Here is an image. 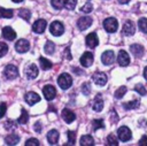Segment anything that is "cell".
<instances>
[{
    "label": "cell",
    "instance_id": "obj_1",
    "mask_svg": "<svg viewBox=\"0 0 147 146\" xmlns=\"http://www.w3.org/2000/svg\"><path fill=\"white\" fill-rule=\"evenodd\" d=\"M57 84L62 90H68L72 84V78L69 74H61L57 78Z\"/></svg>",
    "mask_w": 147,
    "mask_h": 146
},
{
    "label": "cell",
    "instance_id": "obj_2",
    "mask_svg": "<svg viewBox=\"0 0 147 146\" xmlns=\"http://www.w3.org/2000/svg\"><path fill=\"white\" fill-rule=\"evenodd\" d=\"M103 28L107 32H110V33H114L117 28H118V23L116 21V18L114 17H108L103 21Z\"/></svg>",
    "mask_w": 147,
    "mask_h": 146
},
{
    "label": "cell",
    "instance_id": "obj_3",
    "mask_svg": "<svg viewBox=\"0 0 147 146\" xmlns=\"http://www.w3.org/2000/svg\"><path fill=\"white\" fill-rule=\"evenodd\" d=\"M49 31H51V33H52L53 36L59 37V36L63 34V32H64V26H63V24H62L61 22L54 21V22L51 24V26H49Z\"/></svg>",
    "mask_w": 147,
    "mask_h": 146
},
{
    "label": "cell",
    "instance_id": "obj_4",
    "mask_svg": "<svg viewBox=\"0 0 147 146\" xmlns=\"http://www.w3.org/2000/svg\"><path fill=\"white\" fill-rule=\"evenodd\" d=\"M3 75L6 78L8 79H14L18 76V70H17V67L14 66V64H8L6 66L5 70H3Z\"/></svg>",
    "mask_w": 147,
    "mask_h": 146
},
{
    "label": "cell",
    "instance_id": "obj_5",
    "mask_svg": "<svg viewBox=\"0 0 147 146\" xmlns=\"http://www.w3.org/2000/svg\"><path fill=\"white\" fill-rule=\"evenodd\" d=\"M117 135H118L119 140H122L123 143H126V141L130 140L131 137H132L131 130H130L127 126H121V128L117 130Z\"/></svg>",
    "mask_w": 147,
    "mask_h": 146
},
{
    "label": "cell",
    "instance_id": "obj_6",
    "mask_svg": "<svg viewBox=\"0 0 147 146\" xmlns=\"http://www.w3.org/2000/svg\"><path fill=\"white\" fill-rule=\"evenodd\" d=\"M29 48H30V44L26 39H20L15 44V49L18 53H25L29 51Z\"/></svg>",
    "mask_w": 147,
    "mask_h": 146
},
{
    "label": "cell",
    "instance_id": "obj_7",
    "mask_svg": "<svg viewBox=\"0 0 147 146\" xmlns=\"http://www.w3.org/2000/svg\"><path fill=\"white\" fill-rule=\"evenodd\" d=\"M42 93H44L45 99L51 101V100H53V99L55 98V95H56V90H55V87L52 86V85H46V86H44V89H42Z\"/></svg>",
    "mask_w": 147,
    "mask_h": 146
},
{
    "label": "cell",
    "instance_id": "obj_8",
    "mask_svg": "<svg viewBox=\"0 0 147 146\" xmlns=\"http://www.w3.org/2000/svg\"><path fill=\"white\" fill-rule=\"evenodd\" d=\"M101 61L106 66H109V64L114 63V61H115V54H114V52L113 51H106V52H103L102 55H101Z\"/></svg>",
    "mask_w": 147,
    "mask_h": 146
},
{
    "label": "cell",
    "instance_id": "obj_9",
    "mask_svg": "<svg viewBox=\"0 0 147 146\" xmlns=\"http://www.w3.org/2000/svg\"><path fill=\"white\" fill-rule=\"evenodd\" d=\"M46 26H47V22L45 20H37L32 25V30L36 33H42L45 31Z\"/></svg>",
    "mask_w": 147,
    "mask_h": 146
},
{
    "label": "cell",
    "instance_id": "obj_10",
    "mask_svg": "<svg viewBox=\"0 0 147 146\" xmlns=\"http://www.w3.org/2000/svg\"><path fill=\"white\" fill-rule=\"evenodd\" d=\"M93 54L91 53V52H85L83 55H82V57H80V64L83 66V67H90L92 63H93Z\"/></svg>",
    "mask_w": 147,
    "mask_h": 146
},
{
    "label": "cell",
    "instance_id": "obj_11",
    "mask_svg": "<svg viewBox=\"0 0 147 146\" xmlns=\"http://www.w3.org/2000/svg\"><path fill=\"white\" fill-rule=\"evenodd\" d=\"M117 62H118L119 66L126 67V66L130 63V56H129V54H127L125 51H123V49L119 51L118 56H117Z\"/></svg>",
    "mask_w": 147,
    "mask_h": 146
},
{
    "label": "cell",
    "instance_id": "obj_12",
    "mask_svg": "<svg viewBox=\"0 0 147 146\" xmlns=\"http://www.w3.org/2000/svg\"><path fill=\"white\" fill-rule=\"evenodd\" d=\"M38 72L39 71H38V68L36 64H29L25 69V76L29 79H34L38 76Z\"/></svg>",
    "mask_w": 147,
    "mask_h": 146
},
{
    "label": "cell",
    "instance_id": "obj_13",
    "mask_svg": "<svg viewBox=\"0 0 147 146\" xmlns=\"http://www.w3.org/2000/svg\"><path fill=\"white\" fill-rule=\"evenodd\" d=\"M93 82L98 86H103L107 83V76L105 72H95L93 75Z\"/></svg>",
    "mask_w": 147,
    "mask_h": 146
},
{
    "label": "cell",
    "instance_id": "obj_14",
    "mask_svg": "<svg viewBox=\"0 0 147 146\" xmlns=\"http://www.w3.org/2000/svg\"><path fill=\"white\" fill-rule=\"evenodd\" d=\"M92 24V18L90 16H84V17H80L78 21H77V25L80 30H85L87 28H90Z\"/></svg>",
    "mask_w": 147,
    "mask_h": 146
},
{
    "label": "cell",
    "instance_id": "obj_15",
    "mask_svg": "<svg viewBox=\"0 0 147 146\" xmlns=\"http://www.w3.org/2000/svg\"><path fill=\"white\" fill-rule=\"evenodd\" d=\"M98 44H99V39H98V36L95 32H92V33L86 36V45L88 47L93 48V47L98 46Z\"/></svg>",
    "mask_w": 147,
    "mask_h": 146
},
{
    "label": "cell",
    "instance_id": "obj_16",
    "mask_svg": "<svg viewBox=\"0 0 147 146\" xmlns=\"http://www.w3.org/2000/svg\"><path fill=\"white\" fill-rule=\"evenodd\" d=\"M62 118L64 120L65 123H71V122L75 121L76 115H75V113H74L72 110H70V109H68V108H64V109L62 110Z\"/></svg>",
    "mask_w": 147,
    "mask_h": 146
},
{
    "label": "cell",
    "instance_id": "obj_17",
    "mask_svg": "<svg viewBox=\"0 0 147 146\" xmlns=\"http://www.w3.org/2000/svg\"><path fill=\"white\" fill-rule=\"evenodd\" d=\"M136 31V28H134V24L132 21H126L123 25V33L125 36H132Z\"/></svg>",
    "mask_w": 147,
    "mask_h": 146
},
{
    "label": "cell",
    "instance_id": "obj_18",
    "mask_svg": "<svg viewBox=\"0 0 147 146\" xmlns=\"http://www.w3.org/2000/svg\"><path fill=\"white\" fill-rule=\"evenodd\" d=\"M2 36L7 40H14L16 38V32L10 26H5L2 29Z\"/></svg>",
    "mask_w": 147,
    "mask_h": 146
},
{
    "label": "cell",
    "instance_id": "obj_19",
    "mask_svg": "<svg viewBox=\"0 0 147 146\" xmlns=\"http://www.w3.org/2000/svg\"><path fill=\"white\" fill-rule=\"evenodd\" d=\"M130 51L131 53L136 56V57H141L144 55V47L139 44H133L130 46Z\"/></svg>",
    "mask_w": 147,
    "mask_h": 146
},
{
    "label": "cell",
    "instance_id": "obj_20",
    "mask_svg": "<svg viewBox=\"0 0 147 146\" xmlns=\"http://www.w3.org/2000/svg\"><path fill=\"white\" fill-rule=\"evenodd\" d=\"M40 100V97L36 93V92H28L26 94H25V101L29 103V105H34V103H37L38 101Z\"/></svg>",
    "mask_w": 147,
    "mask_h": 146
},
{
    "label": "cell",
    "instance_id": "obj_21",
    "mask_svg": "<svg viewBox=\"0 0 147 146\" xmlns=\"http://www.w3.org/2000/svg\"><path fill=\"white\" fill-rule=\"evenodd\" d=\"M59 137H60L59 131H57V130H54V129L51 130V131H48V133H47V140H48V143H49L51 145L57 144Z\"/></svg>",
    "mask_w": 147,
    "mask_h": 146
},
{
    "label": "cell",
    "instance_id": "obj_22",
    "mask_svg": "<svg viewBox=\"0 0 147 146\" xmlns=\"http://www.w3.org/2000/svg\"><path fill=\"white\" fill-rule=\"evenodd\" d=\"M92 108H93L95 112H101V110H102V108H103V100H102V98L100 97V94H98V95L94 98V100H93V102H92Z\"/></svg>",
    "mask_w": 147,
    "mask_h": 146
},
{
    "label": "cell",
    "instance_id": "obj_23",
    "mask_svg": "<svg viewBox=\"0 0 147 146\" xmlns=\"http://www.w3.org/2000/svg\"><path fill=\"white\" fill-rule=\"evenodd\" d=\"M79 144L82 146H92V145H94V139L90 135H85V136H82Z\"/></svg>",
    "mask_w": 147,
    "mask_h": 146
},
{
    "label": "cell",
    "instance_id": "obj_24",
    "mask_svg": "<svg viewBox=\"0 0 147 146\" xmlns=\"http://www.w3.org/2000/svg\"><path fill=\"white\" fill-rule=\"evenodd\" d=\"M18 140H20V137L15 133H10V135L6 136V138H5V141L7 145H16L18 143Z\"/></svg>",
    "mask_w": 147,
    "mask_h": 146
},
{
    "label": "cell",
    "instance_id": "obj_25",
    "mask_svg": "<svg viewBox=\"0 0 147 146\" xmlns=\"http://www.w3.org/2000/svg\"><path fill=\"white\" fill-rule=\"evenodd\" d=\"M39 63H40V67H41V69H44V70H48V69H51L52 68V62L49 61V60H47L46 57H39Z\"/></svg>",
    "mask_w": 147,
    "mask_h": 146
},
{
    "label": "cell",
    "instance_id": "obj_26",
    "mask_svg": "<svg viewBox=\"0 0 147 146\" xmlns=\"http://www.w3.org/2000/svg\"><path fill=\"white\" fill-rule=\"evenodd\" d=\"M139 106V101L138 100H132V101H127L123 103V108L125 110H130V109H134Z\"/></svg>",
    "mask_w": 147,
    "mask_h": 146
},
{
    "label": "cell",
    "instance_id": "obj_27",
    "mask_svg": "<svg viewBox=\"0 0 147 146\" xmlns=\"http://www.w3.org/2000/svg\"><path fill=\"white\" fill-rule=\"evenodd\" d=\"M44 49H45V53H46V54H53L54 51H55V45H54V43L51 41V40L46 41Z\"/></svg>",
    "mask_w": 147,
    "mask_h": 146
},
{
    "label": "cell",
    "instance_id": "obj_28",
    "mask_svg": "<svg viewBox=\"0 0 147 146\" xmlns=\"http://www.w3.org/2000/svg\"><path fill=\"white\" fill-rule=\"evenodd\" d=\"M18 15H20L21 18H23V20H25V21H29L30 17H31V11H30L29 9H24V8H22V9H20Z\"/></svg>",
    "mask_w": 147,
    "mask_h": 146
},
{
    "label": "cell",
    "instance_id": "obj_29",
    "mask_svg": "<svg viewBox=\"0 0 147 146\" xmlns=\"http://www.w3.org/2000/svg\"><path fill=\"white\" fill-rule=\"evenodd\" d=\"M28 121H29V114L26 113V110H25V109H22L21 116L18 117L17 122H18V123H21V124H25V123H28Z\"/></svg>",
    "mask_w": 147,
    "mask_h": 146
},
{
    "label": "cell",
    "instance_id": "obj_30",
    "mask_svg": "<svg viewBox=\"0 0 147 146\" xmlns=\"http://www.w3.org/2000/svg\"><path fill=\"white\" fill-rule=\"evenodd\" d=\"M14 11L11 9H6V8H0V16L5 18H10L13 17Z\"/></svg>",
    "mask_w": 147,
    "mask_h": 146
},
{
    "label": "cell",
    "instance_id": "obj_31",
    "mask_svg": "<svg viewBox=\"0 0 147 146\" xmlns=\"http://www.w3.org/2000/svg\"><path fill=\"white\" fill-rule=\"evenodd\" d=\"M126 86H119L117 90H116V92H115V98L116 99H121V98H123L124 97V94L126 93Z\"/></svg>",
    "mask_w": 147,
    "mask_h": 146
},
{
    "label": "cell",
    "instance_id": "obj_32",
    "mask_svg": "<svg viewBox=\"0 0 147 146\" xmlns=\"http://www.w3.org/2000/svg\"><path fill=\"white\" fill-rule=\"evenodd\" d=\"M101 128H105V124H103L102 120H93L92 121V129L94 131H96L98 129H101Z\"/></svg>",
    "mask_w": 147,
    "mask_h": 146
},
{
    "label": "cell",
    "instance_id": "obj_33",
    "mask_svg": "<svg viewBox=\"0 0 147 146\" xmlns=\"http://www.w3.org/2000/svg\"><path fill=\"white\" fill-rule=\"evenodd\" d=\"M68 143L64 144V145H75V140H76V132L72 131V130H69L68 131Z\"/></svg>",
    "mask_w": 147,
    "mask_h": 146
},
{
    "label": "cell",
    "instance_id": "obj_34",
    "mask_svg": "<svg viewBox=\"0 0 147 146\" xmlns=\"http://www.w3.org/2000/svg\"><path fill=\"white\" fill-rule=\"evenodd\" d=\"M138 26H139V29H140L142 32L147 33V18H145V17L140 18L139 22H138Z\"/></svg>",
    "mask_w": 147,
    "mask_h": 146
},
{
    "label": "cell",
    "instance_id": "obj_35",
    "mask_svg": "<svg viewBox=\"0 0 147 146\" xmlns=\"http://www.w3.org/2000/svg\"><path fill=\"white\" fill-rule=\"evenodd\" d=\"M107 144L110 145V146H117V145H118V140H117V138H116L114 135L110 133V135L107 137Z\"/></svg>",
    "mask_w": 147,
    "mask_h": 146
},
{
    "label": "cell",
    "instance_id": "obj_36",
    "mask_svg": "<svg viewBox=\"0 0 147 146\" xmlns=\"http://www.w3.org/2000/svg\"><path fill=\"white\" fill-rule=\"evenodd\" d=\"M76 3H77V0H64V5L63 6L68 10H72L76 7Z\"/></svg>",
    "mask_w": 147,
    "mask_h": 146
},
{
    "label": "cell",
    "instance_id": "obj_37",
    "mask_svg": "<svg viewBox=\"0 0 147 146\" xmlns=\"http://www.w3.org/2000/svg\"><path fill=\"white\" fill-rule=\"evenodd\" d=\"M51 3L55 9H61L64 5V0H51Z\"/></svg>",
    "mask_w": 147,
    "mask_h": 146
},
{
    "label": "cell",
    "instance_id": "obj_38",
    "mask_svg": "<svg viewBox=\"0 0 147 146\" xmlns=\"http://www.w3.org/2000/svg\"><path fill=\"white\" fill-rule=\"evenodd\" d=\"M92 9H93L92 3H91V2H86V3H85V5H84L82 8H80V11L88 14V13H91V11H92Z\"/></svg>",
    "mask_w": 147,
    "mask_h": 146
},
{
    "label": "cell",
    "instance_id": "obj_39",
    "mask_svg": "<svg viewBox=\"0 0 147 146\" xmlns=\"http://www.w3.org/2000/svg\"><path fill=\"white\" fill-rule=\"evenodd\" d=\"M134 90H136V91L138 92V94H140V95H146V93H147L145 86L141 85V84H137L136 87H134Z\"/></svg>",
    "mask_w": 147,
    "mask_h": 146
},
{
    "label": "cell",
    "instance_id": "obj_40",
    "mask_svg": "<svg viewBox=\"0 0 147 146\" xmlns=\"http://www.w3.org/2000/svg\"><path fill=\"white\" fill-rule=\"evenodd\" d=\"M5 129L8 130V131H13L14 129H16V123L13 122V121H7L5 123Z\"/></svg>",
    "mask_w": 147,
    "mask_h": 146
},
{
    "label": "cell",
    "instance_id": "obj_41",
    "mask_svg": "<svg viewBox=\"0 0 147 146\" xmlns=\"http://www.w3.org/2000/svg\"><path fill=\"white\" fill-rule=\"evenodd\" d=\"M82 92H83V94H85V95H88V94H90V92H91V86H90L88 83H84V84L82 85Z\"/></svg>",
    "mask_w": 147,
    "mask_h": 146
},
{
    "label": "cell",
    "instance_id": "obj_42",
    "mask_svg": "<svg viewBox=\"0 0 147 146\" xmlns=\"http://www.w3.org/2000/svg\"><path fill=\"white\" fill-rule=\"evenodd\" d=\"M8 52V46L5 43H0V57H2Z\"/></svg>",
    "mask_w": 147,
    "mask_h": 146
},
{
    "label": "cell",
    "instance_id": "obj_43",
    "mask_svg": "<svg viewBox=\"0 0 147 146\" xmlns=\"http://www.w3.org/2000/svg\"><path fill=\"white\" fill-rule=\"evenodd\" d=\"M25 145L26 146H38L39 145V141L36 138H30L29 140L25 141Z\"/></svg>",
    "mask_w": 147,
    "mask_h": 146
},
{
    "label": "cell",
    "instance_id": "obj_44",
    "mask_svg": "<svg viewBox=\"0 0 147 146\" xmlns=\"http://www.w3.org/2000/svg\"><path fill=\"white\" fill-rule=\"evenodd\" d=\"M6 108H7L6 103H5V102H1V103H0V118L5 115V113H6Z\"/></svg>",
    "mask_w": 147,
    "mask_h": 146
},
{
    "label": "cell",
    "instance_id": "obj_45",
    "mask_svg": "<svg viewBox=\"0 0 147 146\" xmlns=\"http://www.w3.org/2000/svg\"><path fill=\"white\" fill-rule=\"evenodd\" d=\"M63 55H64V57H65L67 60H71V59H72V56H71V53H70V48H69V47H67V48L64 49V53H63Z\"/></svg>",
    "mask_w": 147,
    "mask_h": 146
},
{
    "label": "cell",
    "instance_id": "obj_46",
    "mask_svg": "<svg viewBox=\"0 0 147 146\" xmlns=\"http://www.w3.org/2000/svg\"><path fill=\"white\" fill-rule=\"evenodd\" d=\"M138 144H139L140 146H147V136H142Z\"/></svg>",
    "mask_w": 147,
    "mask_h": 146
},
{
    "label": "cell",
    "instance_id": "obj_47",
    "mask_svg": "<svg viewBox=\"0 0 147 146\" xmlns=\"http://www.w3.org/2000/svg\"><path fill=\"white\" fill-rule=\"evenodd\" d=\"M33 128H34V131H36V132H41L42 125H41V123H40V122H37V123L33 125Z\"/></svg>",
    "mask_w": 147,
    "mask_h": 146
},
{
    "label": "cell",
    "instance_id": "obj_48",
    "mask_svg": "<svg viewBox=\"0 0 147 146\" xmlns=\"http://www.w3.org/2000/svg\"><path fill=\"white\" fill-rule=\"evenodd\" d=\"M72 71H74L75 74H77V75H80V74L83 72L82 70H79V69H78V68H76V67H74V68H72Z\"/></svg>",
    "mask_w": 147,
    "mask_h": 146
},
{
    "label": "cell",
    "instance_id": "obj_49",
    "mask_svg": "<svg viewBox=\"0 0 147 146\" xmlns=\"http://www.w3.org/2000/svg\"><path fill=\"white\" fill-rule=\"evenodd\" d=\"M130 0H118V2L119 3H122V5H125V3H127Z\"/></svg>",
    "mask_w": 147,
    "mask_h": 146
},
{
    "label": "cell",
    "instance_id": "obj_50",
    "mask_svg": "<svg viewBox=\"0 0 147 146\" xmlns=\"http://www.w3.org/2000/svg\"><path fill=\"white\" fill-rule=\"evenodd\" d=\"M144 77L147 79V67H145V69H144Z\"/></svg>",
    "mask_w": 147,
    "mask_h": 146
},
{
    "label": "cell",
    "instance_id": "obj_51",
    "mask_svg": "<svg viewBox=\"0 0 147 146\" xmlns=\"http://www.w3.org/2000/svg\"><path fill=\"white\" fill-rule=\"evenodd\" d=\"M14 2H21V1H23V0H13Z\"/></svg>",
    "mask_w": 147,
    "mask_h": 146
}]
</instances>
